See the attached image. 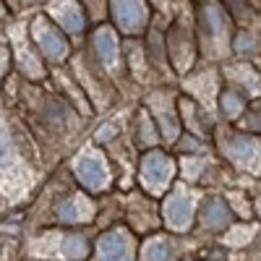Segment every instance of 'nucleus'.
I'll return each mask as SVG.
<instances>
[{
    "mask_svg": "<svg viewBox=\"0 0 261 261\" xmlns=\"http://www.w3.org/2000/svg\"><path fill=\"white\" fill-rule=\"evenodd\" d=\"M201 50L209 58H220L230 50V24L220 3H204L199 8Z\"/></svg>",
    "mask_w": 261,
    "mask_h": 261,
    "instance_id": "obj_1",
    "label": "nucleus"
},
{
    "mask_svg": "<svg viewBox=\"0 0 261 261\" xmlns=\"http://www.w3.org/2000/svg\"><path fill=\"white\" fill-rule=\"evenodd\" d=\"M172 175H175V162H172L165 151L151 149L141 157V183L149 193L160 196L170 186Z\"/></svg>",
    "mask_w": 261,
    "mask_h": 261,
    "instance_id": "obj_2",
    "label": "nucleus"
},
{
    "mask_svg": "<svg viewBox=\"0 0 261 261\" xmlns=\"http://www.w3.org/2000/svg\"><path fill=\"white\" fill-rule=\"evenodd\" d=\"M222 146L232 162H238L253 175H261V139L251 134H235V136H227Z\"/></svg>",
    "mask_w": 261,
    "mask_h": 261,
    "instance_id": "obj_3",
    "label": "nucleus"
},
{
    "mask_svg": "<svg viewBox=\"0 0 261 261\" xmlns=\"http://www.w3.org/2000/svg\"><path fill=\"white\" fill-rule=\"evenodd\" d=\"M73 172L81 186H86L89 191H102L110 183V167H107L105 157L99 151H84L73 162Z\"/></svg>",
    "mask_w": 261,
    "mask_h": 261,
    "instance_id": "obj_4",
    "label": "nucleus"
},
{
    "mask_svg": "<svg viewBox=\"0 0 261 261\" xmlns=\"http://www.w3.org/2000/svg\"><path fill=\"white\" fill-rule=\"evenodd\" d=\"M162 220L170 230H175V232H183V230L191 227V222H193V196L183 186H178L165 199Z\"/></svg>",
    "mask_w": 261,
    "mask_h": 261,
    "instance_id": "obj_5",
    "label": "nucleus"
},
{
    "mask_svg": "<svg viewBox=\"0 0 261 261\" xmlns=\"http://www.w3.org/2000/svg\"><path fill=\"white\" fill-rule=\"evenodd\" d=\"M32 37H34V45L42 50V55H47L50 60H60V58H65V53H68V42H65V37L60 34L58 27L50 24L45 16L34 18Z\"/></svg>",
    "mask_w": 261,
    "mask_h": 261,
    "instance_id": "obj_6",
    "label": "nucleus"
},
{
    "mask_svg": "<svg viewBox=\"0 0 261 261\" xmlns=\"http://www.w3.org/2000/svg\"><path fill=\"white\" fill-rule=\"evenodd\" d=\"M110 11L123 34H141L149 24L146 3H110Z\"/></svg>",
    "mask_w": 261,
    "mask_h": 261,
    "instance_id": "obj_7",
    "label": "nucleus"
},
{
    "mask_svg": "<svg viewBox=\"0 0 261 261\" xmlns=\"http://www.w3.org/2000/svg\"><path fill=\"white\" fill-rule=\"evenodd\" d=\"M94 261H134V241L125 230H113L99 238Z\"/></svg>",
    "mask_w": 261,
    "mask_h": 261,
    "instance_id": "obj_8",
    "label": "nucleus"
},
{
    "mask_svg": "<svg viewBox=\"0 0 261 261\" xmlns=\"http://www.w3.org/2000/svg\"><path fill=\"white\" fill-rule=\"evenodd\" d=\"M170 58L175 63V68L183 73L191 68L193 63V39H191V32H188V24H183V18L175 24V29L170 32Z\"/></svg>",
    "mask_w": 261,
    "mask_h": 261,
    "instance_id": "obj_9",
    "label": "nucleus"
},
{
    "mask_svg": "<svg viewBox=\"0 0 261 261\" xmlns=\"http://www.w3.org/2000/svg\"><path fill=\"white\" fill-rule=\"evenodd\" d=\"M94 42V50H97V58L99 63L105 65L107 71H118L120 68V47H118V37L113 29H107V27H99L92 37Z\"/></svg>",
    "mask_w": 261,
    "mask_h": 261,
    "instance_id": "obj_10",
    "label": "nucleus"
},
{
    "mask_svg": "<svg viewBox=\"0 0 261 261\" xmlns=\"http://www.w3.org/2000/svg\"><path fill=\"white\" fill-rule=\"evenodd\" d=\"M94 214V206L86 196H71V199L60 201L58 206V220L63 222H89Z\"/></svg>",
    "mask_w": 261,
    "mask_h": 261,
    "instance_id": "obj_11",
    "label": "nucleus"
},
{
    "mask_svg": "<svg viewBox=\"0 0 261 261\" xmlns=\"http://www.w3.org/2000/svg\"><path fill=\"white\" fill-rule=\"evenodd\" d=\"M230 217H232V212H230V206H227L222 199H209V201L201 204L199 220H201V225L209 227V230H222V227H227V225H230Z\"/></svg>",
    "mask_w": 261,
    "mask_h": 261,
    "instance_id": "obj_12",
    "label": "nucleus"
},
{
    "mask_svg": "<svg viewBox=\"0 0 261 261\" xmlns=\"http://www.w3.org/2000/svg\"><path fill=\"white\" fill-rule=\"evenodd\" d=\"M50 16L65 32H81L84 29V16H81V6L79 3H53L50 6Z\"/></svg>",
    "mask_w": 261,
    "mask_h": 261,
    "instance_id": "obj_13",
    "label": "nucleus"
},
{
    "mask_svg": "<svg viewBox=\"0 0 261 261\" xmlns=\"http://www.w3.org/2000/svg\"><path fill=\"white\" fill-rule=\"evenodd\" d=\"M11 37H13V45H16V63H18V68L24 73H29V76H42V65H39L37 55H32V50L27 45L24 34H21V29H16Z\"/></svg>",
    "mask_w": 261,
    "mask_h": 261,
    "instance_id": "obj_14",
    "label": "nucleus"
},
{
    "mask_svg": "<svg viewBox=\"0 0 261 261\" xmlns=\"http://www.w3.org/2000/svg\"><path fill=\"white\" fill-rule=\"evenodd\" d=\"M139 261H172V243L165 235L149 238L139 251Z\"/></svg>",
    "mask_w": 261,
    "mask_h": 261,
    "instance_id": "obj_15",
    "label": "nucleus"
},
{
    "mask_svg": "<svg viewBox=\"0 0 261 261\" xmlns=\"http://www.w3.org/2000/svg\"><path fill=\"white\" fill-rule=\"evenodd\" d=\"M225 76H227L232 84H238V86H246V84H248V94H253V97L261 92V79H258V73L251 68V65H243V63L227 65Z\"/></svg>",
    "mask_w": 261,
    "mask_h": 261,
    "instance_id": "obj_16",
    "label": "nucleus"
},
{
    "mask_svg": "<svg viewBox=\"0 0 261 261\" xmlns=\"http://www.w3.org/2000/svg\"><path fill=\"white\" fill-rule=\"evenodd\" d=\"M16 151H13V144H11V136H8V130L3 128V123H0V175H16Z\"/></svg>",
    "mask_w": 261,
    "mask_h": 261,
    "instance_id": "obj_17",
    "label": "nucleus"
},
{
    "mask_svg": "<svg viewBox=\"0 0 261 261\" xmlns=\"http://www.w3.org/2000/svg\"><path fill=\"white\" fill-rule=\"evenodd\" d=\"M55 251H58V258H84L86 241H84V235H63Z\"/></svg>",
    "mask_w": 261,
    "mask_h": 261,
    "instance_id": "obj_18",
    "label": "nucleus"
},
{
    "mask_svg": "<svg viewBox=\"0 0 261 261\" xmlns=\"http://www.w3.org/2000/svg\"><path fill=\"white\" fill-rule=\"evenodd\" d=\"M220 105H222L225 118H238V115L246 110V99L241 97V92H235V89H227V92L222 94Z\"/></svg>",
    "mask_w": 261,
    "mask_h": 261,
    "instance_id": "obj_19",
    "label": "nucleus"
},
{
    "mask_svg": "<svg viewBox=\"0 0 261 261\" xmlns=\"http://www.w3.org/2000/svg\"><path fill=\"white\" fill-rule=\"evenodd\" d=\"M256 232V227L253 225H241V227H232L230 230V235H225V243L227 246H243V243H248L251 241V235Z\"/></svg>",
    "mask_w": 261,
    "mask_h": 261,
    "instance_id": "obj_20",
    "label": "nucleus"
},
{
    "mask_svg": "<svg viewBox=\"0 0 261 261\" xmlns=\"http://www.w3.org/2000/svg\"><path fill=\"white\" fill-rule=\"evenodd\" d=\"M243 130H261V102L253 105V110H248V115L241 120Z\"/></svg>",
    "mask_w": 261,
    "mask_h": 261,
    "instance_id": "obj_21",
    "label": "nucleus"
},
{
    "mask_svg": "<svg viewBox=\"0 0 261 261\" xmlns=\"http://www.w3.org/2000/svg\"><path fill=\"white\" fill-rule=\"evenodd\" d=\"M139 141L146 146V144H154L157 141V134H149V130H151V123H149V118L146 115H141V120H139Z\"/></svg>",
    "mask_w": 261,
    "mask_h": 261,
    "instance_id": "obj_22",
    "label": "nucleus"
},
{
    "mask_svg": "<svg viewBox=\"0 0 261 261\" xmlns=\"http://www.w3.org/2000/svg\"><path fill=\"white\" fill-rule=\"evenodd\" d=\"M183 170H188V178H196L199 170H204V160H183Z\"/></svg>",
    "mask_w": 261,
    "mask_h": 261,
    "instance_id": "obj_23",
    "label": "nucleus"
},
{
    "mask_svg": "<svg viewBox=\"0 0 261 261\" xmlns=\"http://www.w3.org/2000/svg\"><path fill=\"white\" fill-rule=\"evenodd\" d=\"M6 65H8V55H6V50L0 47V73L6 71Z\"/></svg>",
    "mask_w": 261,
    "mask_h": 261,
    "instance_id": "obj_24",
    "label": "nucleus"
},
{
    "mask_svg": "<svg viewBox=\"0 0 261 261\" xmlns=\"http://www.w3.org/2000/svg\"><path fill=\"white\" fill-rule=\"evenodd\" d=\"M256 206H258V212H261V199H258V204H256Z\"/></svg>",
    "mask_w": 261,
    "mask_h": 261,
    "instance_id": "obj_25",
    "label": "nucleus"
}]
</instances>
